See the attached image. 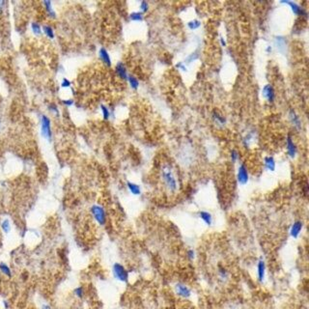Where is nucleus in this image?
I'll return each instance as SVG.
<instances>
[{"mask_svg":"<svg viewBox=\"0 0 309 309\" xmlns=\"http://www.w3.org/2000/svg\"><path fill=\"white\" fill-rule=\"evenodd\" d=\"M161 179L164 188L170 193L177 192L179 189V181L174 172L172 165L169 163H164L161 167Z\"/></svg>","mask_w":309,"mask_h":309,"instance_id":"1","label":"nucleus"},{"mask_svg":"<svg viewBox=\"0 0 309 309\" xmlns=\"http://www.w3.org/2000/svg\"><path fill=\"white\" fill-rule=\"evenodd\" d=\"M91 214L95 221L100 226H104L107 221V214L104 210V208L100 205H93L90 209Z\"/></svg>","mask_w":309,"mask_h":309,"instance_id":"2","label":"nucleus"},{"mask_svg":"<svg viewBox=\"0 0 309 309\" xmlns=\"http://www.w3.org/2000/svg\"><path fill=\"white\" fill-rule=\"evenodd\" d=\"M280 4H283L289 7V9L291 10V12L294 14L295 16L299 17V18H307V11L301 7L299 3H297L296 1H291V0H282L280 1Z\"/></svg>","mask_w":309,"mask_h":309,"instance_id":"3","label":"nucleus"},{"mask_svg":"<svg viewBox=\"0 0 309 309\" xmlns=\"http://www.w3.org/2000/svg\"><path fill=\"white\" fill-rule=\"evenodd\" d=\"M112 274L114 278L118 280L120 282L126 283L128 280V271L124 267L123 265L120 263H115L112 266Z\"/></svg>","mask_w":309,"mask_h":309,"instance_id":"4","label":"nucleus"},{"mask_svg":"<svg viewBox=\"0 0 309 309\" xmlns=\"http://www.w3.org/2000/svg\"><path fill=\"white\" fill-rule=\"evenodd\" d=\"M236 179H237V182L240 185H246L248 184L249 182V171H248V167L246 163H241L238 169H237V173H236Z\"/></svg>","mask_w":309,"mask_h":309,"instance_id":"5","label":"nucleus"},{"mask_svg":"<svg viewBox=\"0 0 309 309\" xmlns=\"http://www.w3.org/2000/svg\"><path fill=\"white\" fill-rule=\"evenodd\" d=\"M41 132L42 135L44 137L50 141L52 138V132H51V125H50V119L46 116V115H43L41 118Z\"/></svg>","mask_w":309,"mask_h":309,"instance_id":"6","label":"nucleus"},{"mask_svg":"<svg viewBox=\"0 0 309 309\" xmlns=\"http://www.w3.org/2000/svg\"><path fill=\"white\" fill-rule=\"evenodd\" d=\"M286 152L291 160H295L299 154V148L296 142L294 141L291 134H288L286 136Z\"/></svg>","mask_w":309,"mask_h":309,"instance_id":"7","label":"nucleus"},{"mask_svg":"<svg viewBox=\"0 0 309 309\" xmlns=\"http://www.w3.org/2000/svg\"><path fill=\"white\" fill-rule=\"evenodd\" d=\"M261 93H262V97L267 100L269 104H274L275 102L276 93H275V89L272 84L268 83V84L264 85Z\"/></svg>","mask_w":309,"mask_h":309,"instance_id":"8","label":"nucleus"},{"mask_svg":"<svg viewBox=\"0 0 309 309\" xmlns=\"http://www.w3.org/2000/svg\"><path fill=\"white\" fill-rule=\"evenodd\" d=\"M174 289H175V293L177 294V296L180 297V298H182V299H189L191 297V295H192L191 289L188 285H185V283H182V282L177 283L175 285Z\"/></svg>","mask_w":309,"mask_h":309,"instance_id":"9","label":"nucleus"},{"mask_svg":"<svg viewBox=\"0 0 309 309\" xmlns=\"http://www.w3.org/2000/svg\"><path fill=\"white\" fill-rule=\"evenodd\" d=\"M288 118L289 122L292 125V127L297 131H300L303 128V121L300 119V116L297 113V111L294 108H291L288 112Z\"/></svg>","mask_w":309,"mask_h":309,"instance_id":"10","label":"nucleus"},{"mask_svg":"<svg viewBox=\"0 0 309 309\" xmlns=\"http://www.w3.org/2000/svg\"><path fill=\"white\" fill-rule=\"evenodd\" d=\"M303 222L301 220H296L294 221L292 225L290 226L289 229V235L291 238L293 239H298L299 235L303 232Z\"/></svg>","mask_w":309,"mask_h":309,"instance_id":"11","label":"nucleus"},{"mask_svg":"<svg viewBox=\"0 0 309 309\" xmlns=\"http://www.w3.org/2000/svg\"><path fill=\"white\" fill-rule=\"evenodd\" d=\"M212 120L214 123V125L218 128H224L227 124V119L223 114H221L219 111L214 110L212 113Z\"/></svg>","mask_w":309,"mask_h":309,"instance_id":"12","label":"nucleus"},{"mask_svg":"<svg viewBox=\"0 0 309 309\" xmlns=\"http://www.w3.org/2000/svg\"><path fill=\"white\" fill-rule=\"evenodd\" d=\"M264 168L269 172H274L276 169V161L274 156H266L263 159Z\"/></svg>","mask_w":309,"mask_h":309,"instance_id":"13","label":"nucleus"},{"mask_svg":"<svg viewBox=\"0 0 309 309\" xmlns=\"http://www.w3.org/2000/svg\"><path fill=\"white\" fill-rule=\"evenodd\" d=\"M266 271H267V266L263 259H260L257 263V278L260 283H263L266 278Z\"/></svg>","mask_w":309,"mask_h":309,"instance_id":"14","label":"nucleus"},{"mask_svg":"<svg viewBox=\"0 0 309 309\" xmlns=\"http://www.w3.org/2000/svg\"><path fill=\"white\" fill-rule=\"evenodd\" d=\"M99 58L100 59V61L103 62L104 65H105L106 67H111V65H112L111 57H110L109 52L107 51L106 48L100 47L99 49Z\"/></svg>","mask_w":309,"mask_h":309,"instance_id":"15","label":"nucleus"},{"mask_svg":"<svg viewBox=\"0 0 309 309\" xmlns=\"http://www.w3.org/2000/svg\"><path fill=\"white\" fill-rule=\"evenodd\" d=\"M256 134L254 131H250L244 134V136L242 139V144L244 148H250L253 145V143L255 142Z\"/></svg>","mask_w":309,"mask_h":309,"instance_id":"16","label":"nucleus"},{"mask_svg":"<svg viewBox=\"0 0 309 309\" xmlns=\"http://www.w3.org/2000/svg\"><path fill=\"white\" fill-rule=\"evenodd\" d=\"M115 73L116 75L123 80H128V70L126 65L123 62H118L116 64V67H115Z\"/></svg>","mask_w":309,"mask_h":309,"instance_id":"17","label":"nucleus"},{"mask_svg":"<svg viewBox=\"0 0 309 309\" xmlns=\"http://www.w3.org/2000/svg\"><path fill=\"white\" fill-rule=\"evenodd\" d=\"M198 218L202 220L207 226H211L213 222V214L208 211H200L198 213Z\"/></svg>","mask_w":309,"mask_h":309,"instance_id":"18","label":"nucleus"},{"mask_svg":"<svg viewBox=\"0 0 309 309\" xmlns=\"http://www.w3.org/2000/svg\"><path fill=\"white\" fill-rule=\"evenodd\" d=\"M127 188H128V191H130L132 195L138 196V195L141 194V188H140V185H137V184L128 181V182H127Z\"/></svg>","mask_w":309,"mask_h":309,"instance_id":"19","label":"nucleus"},{"mask_svg":"<svg viewBox=\"0 0 309 309\" xmlns=\"http://www.w3.org/2000/svg\"><path fill=\"white\" fill-rule=\"evenodd\" d=\"M274 46L279 52H283L286 49V39L282 36H276L274 39Z\"/></svg>","mask_w":309,"mask_h":309,"instance_id":"20","label":"nucleus"},{"mask_svg":"<svg viewBox=\"0 0 309 309\" xmlns=\"http://www.w3.org/2000/svg\"><path fill=\"white\" fill-rule=\"evenodd\" d=\"M43 4H44V6H45V9L47 11V14L48 15V17L51 18H56V13H55V11L52 8L51 2H50V1H44V2H43Z\"/></svg>","mask_w":309,"mask_h":309,"instance_id":"21","label":"nucleus"},{"mask_svg":"<svg viewBox=\"0 0 309 309\" xmlns=\"http://www.w3.org/2000/svg\"><path fill=\"white\" fill-rule=\"evenodd\" d=\"M128 84H130L131 86V88L133 89V90H137L139 88V80L136 78L134 75H128Z\"/></svg>","mask_w":309,"mask_h":309,"instance_id":"22","label":"nucleus"},{"mask_svg":"<svg viewBox=\"0 0 309 309\" xmlns=\"http://www.w3.org/2000/svg\"><path fill=\"white\" fill-rule=\"evenodd\" d=\"M186 26H188V28L190 31L197 30L201 27V21L199 19H191L186 23Z\"/></svg>","mask_w":309,"mask_h":309,"instance_id":"23","label":"nucleus"},{"mask_svg":"<svg viewBox=\"0 0 309 309\" xmlns=\"http://www.w3.org/2000/svg\"><path fill=\"white\" fill-rule=\"evenodd\" d=\"M229 157H230V161H231L232 163H237L240 161L241 154L237 149H232L231 151H230Z\"/></svg>","mask_w":309,"mask_h":309,"instance_id":"24","label":"nucleus"},{"mask_svg":"<svg viewBox=\"0 0 309 309\" xmlns=\"http://www.w3.org/2000/svg\"><path fill=\"white\" fill-rule=\"evenodd\" d=\"M43 32L45 33V35L47 36V37L48 39H53L54 38V30H53V28L50 26V25H44L43 26Z\"/></svg>","mask_w":309,"mask_h":309,"instance_id":"25","label":"nucleus"},{"mask_svg":"<svg viewBox=\"0 0 309 309\" xmlns=\"http://www.w3.org/2000/svg\"><path fill=\"white\" fill-rule=\"evenodd\" d=\"M0 271H1L3 274H5L6 276H8V277L12 276L11 269L9 268V266L7 265V264H5V263H0Z\"/></svg>","mask_w":309,"mask_h":309,"instance_id":"26","label":"nucleus"},{"mask_svg":"<svg viewBox=\"0 0 309 309\" xmlns=\"http://www.w3.org/2000/svg\"><path fill=\"white\" fill-rule=\"evenodd\" d=\"M130 19L132 21H136V22H139V21L143 20V14L140 12H132L130 15Z\"/></svg>","mask_w":309,"mask_h":309,"instance_id":"27","label":"nucleus"},{"mask_svg":"<svg viewBox=\"0 0 309 309\" xmlns=\"http://www.w3.org/2000/svg\"><path fill=\"white\" fill-rule=\"evenodd\" d=\"M100 111H102L103 118L104 120H108L110 118V110L106 105H104V104L100 105Z\"/></svg>","mask_w":309,"mask_h":309,"instance_id":"28","label":"nucleus"},{"mask_svg":"<svg viewBox=\"0 0 309 309\" xmlns=\"http://www.w3.org/2000/svg\"><path fill=\"white\" fill-rule=\"evenodd\" d=\"M1 229H2V231L6 234H8L11 231V223H10L9 219H4L1 222Z\"/></svg>","mask_w":309,"mask_h":309,"instance_id":"29","label":"nucleus"},{"mask_svg":"<svg viewBox=\"0 0 309 309\" xmlns=\"http://www.w3.org/2000/svg\"><path fill=\"white\" fill-rule=\"evenodd\" d=\"M31 29H32V31L35 35H40L43 32L42 27L38 22H32L31 23Z\"/></svg>","mask_w":309,"mask_h":309,"instance_id":"30","label":"nucleus"},{"mask_svg":"<svg viewBox=\"0 0 309 309\" xmlns=\"http://www.w3.org/2000/svg\"><path fill=\"white\" fill-rule=\"evenodd\" d=\"M149 8H150V6H149V3L147 1H141L140 4H139V12L141 14H145L149 11Z\"/></svg>","mask_w":309,"mask_h":309,"instance_id":"31","label":"nucleus"},{"mask_svg":"<svg viewBox=\"0 0 309 309\" xmlns=\"http://www.w3.org/2000/svg\"><path fill=\"white\" fill-rule=\"evenodd\" d=\"M218 275H219V278L221 280H226L228 278V271L224 268H219Z\"/></svg>","mask_w":309,"mask_h":309,"instance_id":"32","label":"nucleus"},{"mask_svg":"<svg viewBox=\"0 0 309 309\" xmlns=\"http://www.w3.org/2000/svg\"><path fill=\"white\" fill-rule=\"evenodd\" d=\"M198 57H199V54L197 52H193L191 54H189L188 56V58H186V64H190L192 63L193 61H195L198 59Z\"/></svg>","mask_w":309,"mask_h":309,"instance_id":"33","label":"nucleus"},{"mask_svg":"<svg viewBox=\"0 0 309 309\" xmlns=\"http://www.w3.org/2000/svg\"><path fill=\"white\" fill-rule=\"evenodd\" d=\"M74 293L78 299H82L83 296H84V289L82 288V287H77V288L75 289Z\"/></svg>","mask_w":309,"mask_h":309,"instance_id":"34","label":"nucleus"},{"mask_svg":"<svg viewBox=\"0 0 309 309\" xmlns=\"http://www.w3.org/2000/svg\"><path fill=\"white\" fill-rule=\"evenodd\" d=\"M176 68L182 71H188V66L185 62H179L176 64Z\"/></svg>","mask_w":309,"mask_h":309,"instance_id":"35","label":"nucleus"},{"mask_svg":"<svg viewBox=\"0 0 309 309\" xmlns=\"http://www.w3.org/2000/svg\"><path fill=\"white\" fill-rule=\"evenodd\" d=\"M186 255H188V259L189 261H193V260L195 259V257H196V253H195V251L193 250V249H189L188 252H186Z\"/></svg>","mask_w":309,"mask_h":309,"instance_id":"36","label":"nucleus"},{"mask_svg":"<svg viewBox=\"0 0 309 309\" xmlns=\"http://www.w3.org/2000/svg\"><path fill=\"white\" fill-rule=\"evenodd\" d=\"M49 110L51 111L52 113H54L55 115H57V116H58V115L60 114V113H59V110H58V108H57V105H56V104H51L49 105Z\"/></svg>","mask_w":309,"mask_h":309,"instance_id":"37","label":"nucleus"},{"mask_svg":"<svg viewBox=\"0 0 309 309\" xmlns=\"http://www.w3.org/2000/svg\"><path fill=\"white\" fill-rule=\"evenodd\" d=\"M61 86L63 88H69L71 86V81L68 79V78H63L62 82H61Z\"/></svg>","mask_w":309,"mask_h":309,"instance_id":"38","label":"nucleus"},{"mask_svg":"<svg viewBox=\"0 0 309 309\" xmlns=\"http://www.w3.org/2000/svg\"><path fill=\"white\" fill-rule=\"evenodd\" d=\"M62 103H63V104H64V105H66V106L70 107V106H71V105L74 104V100H71V99H69V100H64Z\"/></svg>","mask_w":309,"mask_h":309,"instance_id":"39","label":"nucleus"},{"mask_svg":"<svg viewBox=\"0 0 309 309\" xmlns=\"http://www.w3.org/2000/svg\"><path fill=\"white\" fill-rule=\"evenodd\" d=\"M219 44H220L221 47H225L227 46V43H226L225 39H224L223 37H220V38H219Z\"/></svg>","mask_w":309,"mask_h":309,"instance_id":"40","label":"nucleus"},{"mask_svg":"<svg viewBox=\"0 0 309 309\" xmlns=\"http://www.w3.org/2000/svg\"><path fill=\"white\" fill-rule=\"evenodd\" d=\"M265 51L267 52V53H271L272 52V47L271 46H267L266 47V49H265Z\"/></svg>","mask_w":309,"mask_h":309,"instance_id":"41","label":"nucleus"},{"mask_svg":"<svg viewBox=\"0 0 309 309\" xmlns=\"http://www.w3.org/2000/svg\"><path fill=\"white\" fill-rule=\"evenodd\" d=\"M5 4H6V2H5V1H0V14H2Z\"/></svg>","mask_w":309,"mask_h":309,"instance_id":"42","label":"nucleus"},{"mask_svg":"<svg viewBox=\"0 0 309 309\" xmlns=\"http://www.w3.org/2000/svg\"><path fill=\"white\" fill-rule=\"evenodd\" d=\"M3 305H4V308H5V309H9V303H8V301L4 300V301H3Z\"/></svg>","mask_w":309,"mask_h":309,"instance_id":"43","label":"nucleus"},{"mask_svg":"<svg viewBox=\"0 0 309 309\" xmlns=\"http://www.w3.org/2000/svg\"><path fill=\"white\" fill-rule=\"evenodd\" d=\"M42 309H51V307H50L48 304H43L42 305Z\"/></svg>","mask_w":309,"mask_h":309,"instance_id":"44","label":"nucleus"},{"mask_svg":"<svg viewBox=\"0 0 309 309\" xmlns=\"http://www.w3.org/2000/svg\"><path fill=\"white\" fill-rule=\"evenodd\" d=\"M0 126H1V121H0Z\"/></svg>","mask_w":309,"mask_h":309,"instance_id":"45","label":"nucleus"}]
</instances>
